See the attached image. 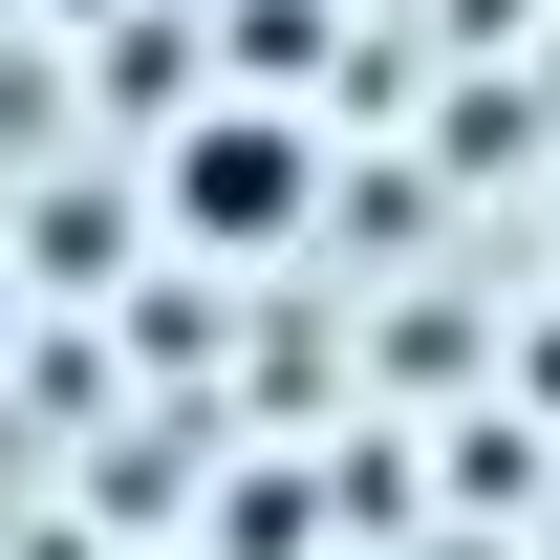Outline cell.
<instances>
[{
    "instance_id": "obj_1",
    "label": "cell",
    "mask_w": 560,
    "mask_h": 560,
    "mask_svg": "<svg viewBox=\"0 0 560 560\" xmlns=\"http://www.w3.org/2000/svg\"><path fill=\"white\" fill-rule=\"evenodd\" d=\"M302 195H324L302 108H173V237H195V259H280Z\"/></svg>"
},
{
    "instance_id": "obj_3",
    "label": "cell",
    "mask_w": 560,
    "mask_h": 560,
    "mask_svg": "<svg viewBox=\"0 0 560 560\" xmlns=\"http://www.w3.org/2000/svg\"><path fill=\"white\" fill-rule=\"evenodd\" d=\"M66 22H108V0H66Z\"/></svg>"
},
{
    "instance_id": "obj_2",
    "label": "cell",
    "mask_w": 560,
    "mask_h": 560,
    "mask_svg": "<svg viewBox=\"0 0 560 560\" xmlns=\"http://www.w3.org/2000/svg\"><path fill=\"white\" fill-rule=\"evenodd\" d=\"M0 346H22V280H0Z\"/></svg>"
}]
</instances>
